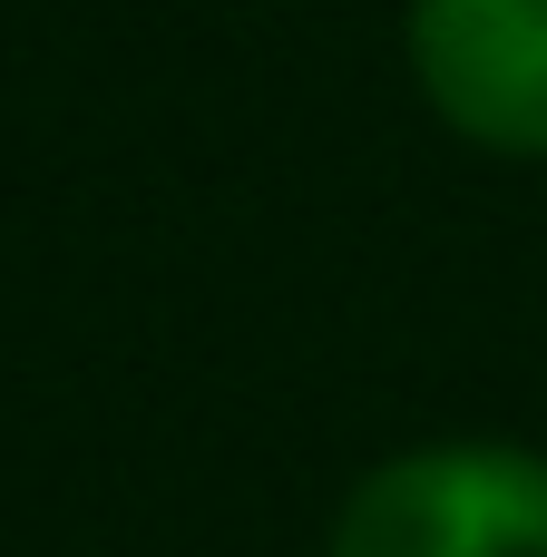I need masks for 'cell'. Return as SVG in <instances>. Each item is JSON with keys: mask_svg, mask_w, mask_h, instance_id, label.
Returning a JSON list of instances; mask_svg holds the SVG:
<instances>
[{"mask_svg": "<svg viewBox=\"0 0 547 557\" xmlns=\"http://www.w3.org/2000/svg\"><path fill=\"white\" fill-rule=\"evenodd\" d=\"M431 108L499 157H547V0H411Z\"/></svg>", "mask_w": 547, "mask_h": 557, "instance_id": "obj_2", "label": "cell"}, {"mask_svg": "<svg viewBox=\"0 0 547 557\" xmlns=\"http://www.w3.org/2000/svg\"><path fill=\"white\" fill-rule=\"evenodd\" d=\"M333 557H547V460L411 450L343 499Z\"/></svg>", "mask_w": 547, "mask_h": 557, "instance_id": "obj_1", "label": "cell"}]
</instances>
